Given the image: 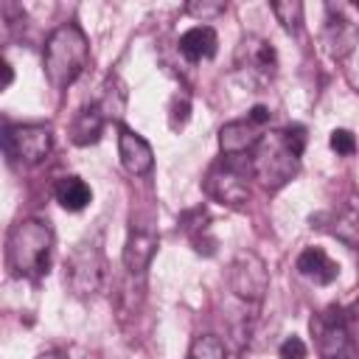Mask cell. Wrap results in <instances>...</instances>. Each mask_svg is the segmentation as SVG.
<instances>
[{
    "instance_id": "6da1fadb",
    "label": "cell",
    "mask_w": 359,
    "mask_h": 359,
    "mask_svg": "<svg viewBox=\"0 0 359 359\" xmlns=\"http://www.w3.org/2000/svg\"><path fill=\"white\" fill-rule=\"evenodd\" d=\"M303 149H306V129L300 123H292L286 129L264 135L250 157L252 177L261 180V185L266 191L283 188L300 171Z\"/></svg>"
},
{
    "instance_id": "7a4b0ae2",
    "label": "cell",
    "mask_w": 359,
    "mask_h": 359,
    "mask_svg": "<svg viewBox=\"0 0 359 359\" xmlns=\"http://www.w3.org/2000/svg\"><path fill=\"white\" fill-rule=\"evenodd\" d=\"M50 252H53V227L48 224V219L28 216L11 224L6 236V266L11 269L14 278L39 280L42 275H48Z\"/></svg>"
},
{
    "instance_id": "3957f363",
    "label": "cell",
    "mask_w": 359,
    "mask_h": 359,
    "mask_svg": "<svg viewBox=\"0 0 359 359\" xmlns=\"http://www.w3.org/2000/svg\"><path fill=\"white\" fill-rule=\"evenodd\" d=\"M90 62V42L79 22H62L42 48V67L56 90H67Z\"/></svg>"
},
{
    "instance_id": "277c9868",
    "label": "cell",
    "mask_w": 359,
    "mask_h": 359,
    "mask_svg": "<svg viewBox=\"0 0 359 359\" xmlns=\"http://www.w3.org/2000/svg\"><path fill=\"white\" fill-rule=\"evenodd\" d=\"M104 272L107 261L98 238L79 241L65 261V283L76 297H93L104 283Z\"/></svg>"
},
{
    "instance_id": "5b68a950",
    "label": "cell",
    "mask_w": 359,
    "mask_h": 359,
    "mask_svg": "<svg viewBox=\"0 0 359 359\" xmlns=\"http://www.w3.org/2000/svg\"><path fill=\"white\" fill-rule=\"evenodd\" d=\"M53 149V129L45 123H6L3 126V151L11 163L36 165Z\"/></svg>"
},
{
    "instance_id": "8992f818",
    "label": "cell",
    "mask_w": 359,
    "mask_h": 359,
    "mask_svg": "<svg viewBox=\"0 0 359 359\" xmlns=\"http://www.w3.org/2000/svg\"><path fill=\"white\" fill-rule=\"evenodd\" d=\"M250 174H252L250 163L241 165L238 157H222L208 168L205 191L227 208H241L250 199Z\"/></svg>"
},
{
    "instance_id": "52a82bcc",
    "label": "cell",
    "mask_w": 359,
    "mask_h": 359,
    "mask_svg": "<svg viewBox=\"0 0 359 359\" xmlns=\"http://www.w3.org/2000/svg\"><path fill=\"white\" fill-rule=\"evenodd\" d=\"M311 334H314L320 359H356L348 314L339 306H328L325 311L314 314L311 317Z\"/></svg>"
},
{
    "instance_id": "ba28073f",
    "label": "cell",
    "mask_w": 359,
    "mask_h": 359,
    "mask_svg": "<svg viewBox=\"0 0 359 359\" xmlns=\"http://www.w3.org/2000/svg\"><path fill=\"white\" fill-rule=\"evenodd\" d=\"M227 280H230V289L247 300V303H261L266 289H269V272H266V264L258 252L252 250H241L233 261H230V272H227Z\"/></svg>"
},
{
    "instance_id": "9c48e42d",
    "label": "cell",
    "mask_w": 359,
    "mask_h": 359,
    "mask_svg": "<svg viewBox=\"0 0 359 359\" xmlns=\"http://www.w3.org/2000/svg\"><path fill=\"white\" fill-rule=\"evenodd\" d=\"M236 70L244 76V81L261 87V84L272 81V76L278 70V53L261 36H244L236 48Z\"/></svg>"
},
{
    "instance_id": "30bf717a",
    "label": "cell",
    "mask_w": 359,
    "mask_h": 359,
    "mask_svg": "<svg viewBox=\"0 0 359 359\" xmlns=\"http://www.w3.org/2000/svg\"><path fill=\"white\" fill-rule=\"evenodd\" d=\"M157 244H160L157 230L151 224H140V222L132 219L129 236H126V244H123V269L132 280L146 278V269H149V264L157 252Z\"/></svg>"
},
{
    "instance_id": "8fae6325",
    "label": "cell",
    "mask_w": 359,
    "mask_h": 359,
    "mask_svg": "<svg viewBox=\"0 0 359 359\" xmlns=\"http://www.w3.org/2000/svg\"><path fill=\"white\" fill-rule=\"evenodd\" d=\"M264 126L258 121H252L250 115L247 118H238V121H227L222 129H219V149L224 157H244L247 151H255V146L261 143Z\"/></svg>"
},
{
    "instance_id": "7c38bea8",
    "label": "cell",
    "mask_w": 359,
    "mask_h": 359,
    "mask_svg": "<svg viewBox=\"0 0 359 359\" xmlns=\"http://www.w3.org/2000/svg\"><path fill=\"white\" fill-rule=\"evenodd\" d=\"M118 154H121V165L132 177H146L154 168V151H151V146L146 143V137H140L126 123H118Z\"/></svg>"
},
{
    "instance_id": "4fadbf2b",
    "label": "cell",
    "mask_w": 359,
    "mask_h": 359,
    "mask_svg": "<svg viewBox=\"0 0 359 359\" xmlns=\"http://www.w3.org/2000/svg\"><path fill=\"white\" fill-rule=\"evenodd\" d=\"M311 227H320L328 236H334L337 241H342L345 247L359 250V210L356 208H339V210L317 213V216H311Z\"/></svg>"
},
{
    "instance_id": "5bb4252c",
    "label": "cell",
    "mask_w": 359,
    "mask_h": 359,
    "mask_svg": "<svg viewBox=\"0 0 359 359\" xmlns=\"http://www.w3.org/2000/svg\"><path fill=\"white\" fill-rule=\"evenodd\" d=\"M297 272L303 275V278H309V280H314V283H320V286H328V283H334L337 280V275H339V264L323 250V247H306L300 255H297Z\"/></svg>"
},
{
    "instance_id": "9a60e30c",
    "label": "cell",
    "mask_w": 359,
    "mask_h": 359,
    "mask_svg": "<svg viewBox=\"0 0 359 359\" xmlns=\"http://www.w3.org/2000/svg\"><path fill=\"white\" fill-rule=\"evenodd\" d=\"M328 14H331V17H328V22H325L323 42H325V48H328L331 56L342 59L345 53L353 50L356 39H359V31H356V25H353L351 20H345L342 14H334V8H328Z\"/></svg>"
},
{
    "instance_id": "2e32d148",
    "label": "cell",
    "mask_w": 359,
    "mask_h": 359,
    "mask_svg": "<svg viewBox=\"0 0 359 359\" xmlns=\"http://www.w3.org/2000/svg\"><path fill=\"white\" fill-rule=\"evenodd\" d=\"M104 123H107V115H104L101 104H87L76 112V118L70 123V140L76 146H93L101 140Z\"/></svg>"
},
{
    "instance_id": "e0dca14e",
    "label": "cell",
    "mask_w": 359,
    "mask_h": 359,
    "mask_svg": "<svg viewBox=\"0 0 359 359\" xmlns=\"http://www.w3.org/2000/svg\"><path fill=\"white\" fill-rule=\"evenodd\" d=\"M180 53L188 62H202V59H213L216 48H219V36L210 25H194L180 36Z\"/></svg>"
},
{
    "instance_id": "ac0fdd59",
    "label": "cell",
    "mask_w": 359,
    "mask_h": 359,
    "mask_svg": "<svg viewBox=\"0 0 359 359\" xmlns=\"http://www.w3.org/2000/svg\"><path fill=\"white\" fill-rule=\"evenodd\" d=\"M53 196H56V202H59L65 210H70V213L84 210V208L93 202V191H90V185H87L81 177H76V174L56 180V185H53Z\"/></svg>"
},
{
    "instance_id": "d6986e66",
    "label": "cell",
    "mask_w": 359,
    "mask_h": 359,
    "mask_svg": "<svg viewBox=\"0 0 359 359\" xmlns=\"http://www.w3.org/2000/svg\"><path fill=\"white\" fill-rule=\"evenodd\" d=\"M210 219H208V210L199 205V208H191V210H185L182 213V219H180V224H182V230L188 233V238H191V244H194V250L196 252H205V255H213V247H216V241L208 236V224Z\"/></svg>"
},
{
    "instance_id": "ffe728a7",
    "label": "cell",
    "mask_w": 359,
    "mask_h": 359,
    "mask_svg": "<svg viewBox=\"0 0 359 359\" xmlns=\"http://www.w3.org/2000/svg\"><path fill=\"white\" fill-rule=\"evenodd\" d=\"M188 359H227V348L216 334H199L188 348Z\"/></svg>"
},
{
    "instance_id": "44dd1931",
    "label": "cell",
    "mask_w": 359,
    "mask_h": 359,
    "mask_svg": "<svg viewBox=\"0 0 359 359\" xmlns=\"http://www.w3.org/2000/svg\"><path fill=\"white\" fill-rule=\"evenodd\" d=\"M272 14L278 17V22H280L289 34H297L300 25H303V3H297V0L272 3Z\"/></svg>"
},
{
    "instance_id": "7402d4cb",
    "label": "cell",
    "mask_w": 359,
    "mask_h": 359,
    "mask_svg": "<svg viewBox=\"0 0 359 359\" xmlns=\"http://www.w3.org/2000/svg\"><path fill=\"white\" fill-rule=\"evenodd\" d=\"M331 149L337 151V154H353L356 151V137L348 132V129H334L331 132Z\"/></svg>"
},
{
    "instance_id": "603a6c76",
    "label": "cell",
    "mask_w": 359,
    "mask_h": 359,
    "mask_svg": "<svg viewBox=\"0 0 359 359\" xmlns=\"http://www.w3.org/2000/svg\"><path fill=\"white\" fill-rule=\"evenodd\" d=\"M278 359H306V342L300 337H286L278 348Z\"/></svg>"
},
{
    "instance_id": "cb8c5ba5",
    "label": "cell",
    "mask_w": 359,
    "mask_h": 359,
    "mask_svg": "<svg viewBox=\"0 0 359 359\" xmlns=\"http://www.w3.org/2000/svg\"><path fill=\"white\" fill-rule=\"evenodd\" d=\"M188 109H191L188 98H185V95H174V101H171V115H168L171 129H180V126L188 121Z\"/></svg>"
},
{
    "instance_id": "d4e9b609",
    "label": "cell",
    "mask_w": 359,
    "mask_h": 359,
    "mask_svg": "<svg viewBox=\"0 0 359 359\" xmlns=\"http://www.w3.org/2000/svg\"><path fill=\"white\" fill-rule=\"evenodd\" d=\"M224 3H188L185 6V11L191 14V17H199V20H210V17H216V14H224Z\"/></svg>"
},
{
    "instance_id": "484cf974",
    "label": "cell",
    "mask_w": 359,
    "mask_h": 359,
    "mask_svg": "<svg viewBox=\"0 0 359 359\" xmlns=\"http://www.w3.org/2000/svg\"><path fill=\"white\" fill-rule=\"evenodd\" d=\"M36 359H67V353H62V351H56V348H53V351H42Z\"/></svg>"
},
{
    "instance_id": "4316f807",
    "label": "cell",
    "mask_w": 359,
    "mask_h": 359,
    "mask_svg": "<svg viewBox=\"0 0 359 359\" xmlns=\"http://www.w3.org/2000/svg\"><path fill=\"white\" fill-rule=\"evenodd\" d=\"M3 70H6V84H3V87H8V84H11V79H14V73H11V65H8V62H3Z\"/></svg>"
},
{
    "instance_id": "83f0119b",
    "label": "cell",
    "mask_w": 359,
    "mask_h": 359,
    "mask_svg": "<svg viewBox=\"0 0 359 359\" xmlns=\"http://www.w3.org/2000/svg\"><path fill=\"white\" fill-rule=\"evenodd\" d=\"M356 8H359V3H356Z\"/></svg>"
}]
</instances>
